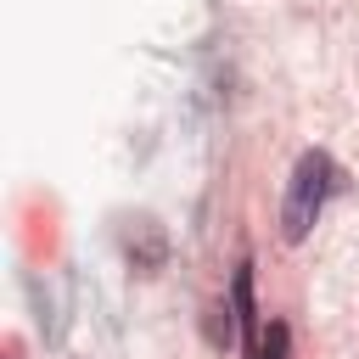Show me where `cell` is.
<instances>
[{
	"instance_id": "obj_1",
	"label": "cell",
	"mask_w": 359,
	"mask_h": 359,
	"mask_svg": "<svg viewBox=\"0 0 359 359\" xmlns=\"http://www.w3.org/2000/svg\"><path fill=\"white\" fill-rule=\"evenodd\" d=\"M337 191H342V168H337L325 151H303V157H297V168H292V180H286L280 236H286V241H303Z\"/></svg>"
},
{
	"instance_id": "obj_2",
	"label": "cell",
	"mask_w": 359,
	"mask_h": 359,
	"mask_svg": "<svg viewBox=\"0 0 359 359\" xmlns=\"http://www.w3.org/2000/svg\"><path fill=\"white\" fill-rule=\"evenodd\" d=\"M247 359H286V325L280 320H264V331H258V342H252Z\"/></svg>"
}]
</instances>
